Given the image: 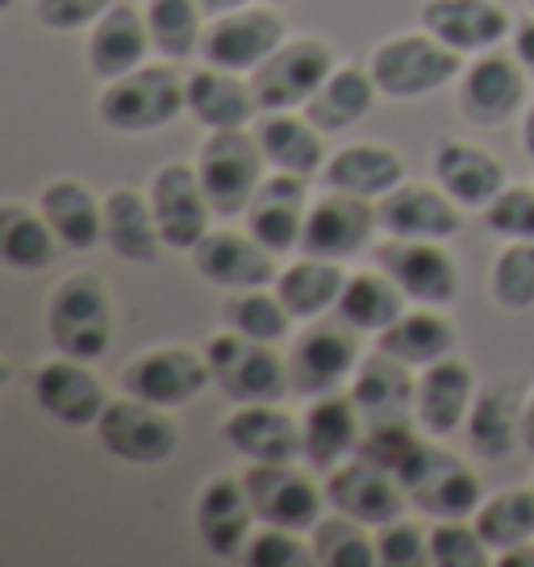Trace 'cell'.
I'll return each mask as SVG.
<instances>
[{"label": "cell", "mask_w": 534, "mask_h": 567, "mask_svg": "<svg viewBox=\"0 0 534 567\" xmlns=\"http://www.w3.org/2000/svg\"><path fill=\"white\" fill-rule=\"evenodd\" d=\"M184 80L172 68V59L163 63H143L130 75L105 80V89L96 96V117L113 134H155L163 125H172L179 113H188Z\"/></svg>", "instance_id": "obj_1"}, {"label": "cell", "mask_w": 534, "mask_h": 567, "mask_svg": "<svg viewBox=\"0 0 534 567\" xmlns=\"http://www.w3.org/2000/svg\"><path fill=\"white\" fill-rule=\"evenodd\" d=\"M47 334L54 351L96 363L113 342V297L96 271H72L47 297Z\"/></svg>", "instance_id": "obj_2"}, {"label": "cell", "mask_w": 534, "mask_h": 567, "mask_svg": "<svg viewBox=\"0 0 534 567\" xmlns=\"http://www.w3.org/2000/svg\"><path fill=\"white\" fill-rule=\"evenodd\" d=\"M372 80L380 96L392 101H418L430 92L446 89L451 80L463 75V54L451 51L446 42H439L434 34L418 30V34H392L368 59Z\"/></svg>", "instance_id": "obj_3"}, {"label": "cell", "mask_w": 534, "mask_h": 567, "mask_svg": "<svg viewBox=\"0 0 534 567\" xmlns=\"http://www.w3.org/2000/svg\"><path fill=\"white\" fill-rule=\"evenodd\" d=\"M205 359L214 384L234 405H255V401H280L292 392L288 384V359L276 354V342H259L238 330H217L205 342Z\"/></svg>", "instance_id": "obj_4"}, {"label": "cell", "mask_w": 534, "mask_h": 567, "mask_svg": "<svg viewBox=\"0 0 534 567\" xmlns=\"http://www.w3.org/2000/svg\"><path fill=\"white\" fill-rule=\"evenodd\" d=\"M397 480H401L413 509L430 514V522H439V517H472L484 501L481 476L468 467V460H460L446 446L427 443V439L413 446L410 460L401 463Z\"/></svg>", "instance_id": "obj_5"}, {"label": "cell", "mask_w": 534, "mask_h": 567, "mask_svg": "<svg viewBox=\"0 0 534 567\" xmlns=\"http://www.w3.org/2000/svg\"><path fill=\"white\" fill-rule=\"evenodd\" d=\"M214 384L209 372V359L205 351H193L184 342H160V347H146L134 359H125L122 372H117V389L125 396H138L146 405L160 409H179L196 401L201 392Z\"/></svg>", "instance_id": "obj_6"}, {"label": "cell", "mask_w": 534, "mask_h": 567, "mask_svg": "<svg viewBox=\"0 0 534 567\" xmlns=\"http://www.w3.org/2000/svg\"><path fill=\"white\" fill-rule=\"evenodd\" d=\"M264 167L267 159L250 130H209L196 155V176L217 217H238L250 209L264 184Z\"/></svg>", "instance_id": "obj_7"}, {"label": "cell", "mask_w": 534, "mask_h": 567, "mask_svg": "<svg viewBox=\"0 0 534 567\" xmlns=\"http://www.w3.org/2000/svg\"><path fill=\"white\" fill-rule=\"evenodd\" d=\"M335 68H339L335 47L326 38L305 34L285 38L247 80L259 101V113H285V109H305V101L321 89V80Z\"/></svg>", "instance_id": "obj_8"}, {"label": "cell", "mask_w": 534, "mask_h": 567, "mask_svg": "<svg viewBox=\"0 0 534 567\" xmlns=\"http://www.w3.org/2000/svg\"><path fill=\"white\" fill-rule=\"evenodd\" d=\"M92 430L113 460L134 463V467L167 463L179 451V422L172 417V409L146 405L125 392L117 401H109Z\"/></svg>", "instance_id": "obj_9"}, {"label": "cell", "mask_w": 534, "mask_h": 567, "mask_svg": "<svg viewBox=\"0 0 534 567\" xmlns=\"http://www.w3.org/2000/svg\"><path fill=\"white\" fill-rule=\"evenodd\" d=\"M455 101L468 125H481V130H497V125L514 122L517 113L526 109V92H531V75L517 63V54L505 51H481L463 75L455 80Z\"/></svg>", "instance_id": "obj_10"}, {"label": "cell", "mask_w": 534, "mask_h": 567, "mask_svg": "<svg viewBox=\"0 0 534 567\" xmlns=\"http://www.w3.org/2000/svg\"><path fill=\"white\" fill-rule=\"evenodd\" d=\"M359 330H351L347 321H314L297 342L288 359V384L297 396L314 401L326 392H339L342 380H351L359 368Z\"/></svg>", "instance_id": "obj_11"}, {"label": "cell", "mask_w": 534, "mask_h": 567, "mask_svg": "<svg viewBox=\"0 0 534 567\" xmlns=\"http://www.w3.org/2000/svg\"><path fill=\"white\" fill-rule=\"evenodd\" d=\"M247 496L255 505V517L264 526H285V530H314L321 522L326 488L314 484L309 472L297 463H250L243 472Z\"/></svg>", "instance_id": "obj_12"}, {"label": "cell", "mask_w": 534, "mask_h": 567, "mask_svg": "<svg viewBox=\"0 0 534 567\" xmlns=\"http://www.w3.org/2000/svg\"><path fill=\"white\" fill-rule=\"evenodd\" d=\"M280 42H285V18L276 9H255V4H247V9H234V13H217L205 25L201 51L196 54H201V63L250 75Z\"/></svg>", "instance_id": "obj_13"}, {"label": "cell", "mask_w": 534, "mask_h": 567, "mask_svg": "<svg viewBox=\"0 0 534 567\" xmlns=\"http://www.w3.org/2000/svg\"><path fill=\"white\" fill-rule=\"evenodd\" d=\"M376 267H384L413 305L446 309L460 297V267L439 243L427 238H384L376 247Z\"/></svg>", "instance_id": "obj_14"}, {"label": "cell", "mask_w": 534, "mask_h": 567, "mask_svg": "<svg viewBox=\"0 0 534 567\" xmlns=\"http://www.w3.org/2000/svg\"><path fill=\"white\" fill-rule=\"evenodd\" d=\"M30 392H34L38 409L47 417L72 425V430L96 425V417L109 405V392L101 384V375L92 372L84 359H72V354L63 351L47 359V363H38L34 375H30Z\"/></svg>", "instance_id": "obj_15"}, {"label": "cell", "mask_w": 534, "mask_h": 567, "mask_svg": "<svg viewBox=\"0 0 534 567\" xmlns=\"http://www.w3.org/2000/svg\"><path fill=\"white\" fill-rule=\"evenodd\" d=\"M326 505L339 509V514L356 517L363 526H384L392 517L405 514L410 496L401 488L397 472L380 467V463L363 460V455H351L347 463H339L335 472H326Z\"/></svg>", "instance_id": "obj_16"}, {"label": "cell", "mask_w": 534, "mask_h": 567, "mask_svg": "<svg viewBox=\"0 0 534 567\" xmlns=\"http://www.w3.org/2000/svg\"><path fill=\"white\" fill-rule=\"evenodd\" d=\"M376 230H380V213L372 200L351 193H335L326 188V196H318L309 205L301 234L305 255H318V259H351L359 250L372 247Z\"/></svg>", "instance_id": "obj_17"}, {"label": "cell", "mask_w": 534, "mask_h": 567, "mask_svg": "<svg viewBox=\"0 0 534 567\" xmlns=\"http://www.w3.org/2000/svg\"><path fill=\"white\" fill-rule=\"evenodd\" d=\"M255 505L247 496L243 476L230 472H217L193 505V530L201 538V547L209 550L214 559H243V547L255 534Z\"/></svg>", "instance_id": "obj_18"}, {"label": "cell", "mask_w": 534, "mask_h": 567, "mask_svg": "<svg viewBox=\"0 0 534 567\" xmlns=\"http://www.w3.org/2000/svg\"><path fill=\"white\" fill-rule=\"evenodd\" d=\"M151 205L160 217V230L167 250H193L217 213L205 196V184L196 176V163H163L151 176Z\"/></svg>", "instance_id": "obj_19"}, {"label": "cell", "mask_w": 534, "mask_h": 567, "mask_svg": "<svg viewBox=\"0 0 534 567\" xmlns=\"http://www.w3.org/2000/svg\"><path fill=\"white\" fill-rule=\"evenodd\" d=\"M522 409H526V389L517 375H501L493 384L476 389V401L468 409V451L484 463H505L522 446Z\"/></svg>", "instance_id": "obj_20"}, {"label": "cell", "mask_w": 534, "mask_h": 567, "mask_svg": "<svg viewBox=\"0 0 534 567\" xmlns=\"http://www.w3.org/2000/svg\"><path fill=\"white\" fill-rule=\"evenodd\" d=\"M193 267L201 280L226 292L238 288H267L276 284V250H267L250 230H209L193 250Z\"/></svg>", "instance_id": "obj_21"}, {"label": "cell", "mask_w": 534, "mask_h": 567, "mask_svg": "<svg viewBox=\"0 0 534 567\" xmlns=\"http://www.w3.org/2000/svg\"><path fill=\"white\" fill-rule=\"evenodd\" d=\"M422 30L460 54H481L514 34V18L501 0H422Z\"/></svg>", "instance_id": "obj_22"}, {"label": "cell", "mask_w": 534, "mask_h": 567, "mask_svg": "<svg viewBox=\"0 0 534 567\" xmlns=\"http://www.w3.org/2000/svg\"><path fill=\"white\" fill-rule=\"evenodd\" d=\"M222 439L247 463H297L305 455L301 422L280 409V401L238 405L222 422Z\"/></svg>", "instance_id": "obj_23"}, {"label": "cell", "mask_w": 534, "mask_h": 567, "mask_svg": "<svg viewBox=\"0 0 534 567\" xmlns=\"http://www.w3.org/2000/svg\"><path fill=\"white\" fill-rule=\"evenodd\" d=\"M380 230L389 238H427L446 243L463 226V213L439 184H397L389 196L376 200Z\"/></svg>", "instance_id": "obj_24"}, {"label": "cell", "mask_w": 534, "mask_h": 567, "mask_svg": "<svg viewBox=\"0 0 534 567\" xmlns=\"http://www.w3.org/2000/svg\"><path fill=\"white\" fill-rule=\"evenodd\" d=\"M301 439H305L301 460L314 472H321V476L351 460L359 451V439H363V413H359L356 396L351 392L314 396L301 417Z\"/></svg>", "instance_id": "obj_25"}, {"label": "cell", "mask_w": 534, "mask_h": 567, "mask_svg": "<svg viewBox=\"0 0 534 567\" xmlns=\"http://www.w3.org/2000/svg\"><path fill=\"white\" fill-rule=\"evenodd\" d=\"M430 176L460 209H489L505 188V167L484 146L463 138H443L430 155Z\"/></svg>", "instance_id": "obj_26"}, {"label": "cell", "mask_w": 534, "mask_h": 567, "mask_svg": "<svg viewBox=\"0 0 534 567\" xmlns=\"http://www.w3.org/2000/svg\"><path fill=\"white\" fill-rule=\"evenodd\" d=\"M151 51H155V42L146 30V9H138L134 0H117L105 18L92 25L89 42H84V59L96 80L130 75L134 68H143Z\"/></svg>", "instance_id": "obj_27"}, {"label": "cell", "mask_w": 534, "mask_h": 567, "mask_svg": "<svg viewBox=\"0 0 534 567\" xmlns=\"http://www.w3.org/2000/svg\"><path fill=\"white\" fill-rule=\"evenodd\" d=\"M243 217H247V230L267 250L285 255V250L301 247L305 217H309L305 176H292V172H271V176H264L259 193H255V200H250V209Z\"/></svg>", "instance_id": "obj_28"}, {"label": "cell", "mask_w": 534, "mask_h": 567, "mask_svg": "<svg viewBox=\"0 0 534 567\" xmlns=\"http://www.w3.org/2000/svg\"><path fill=\"white\" fill-rule=\"evenodd\" d=\"M472 401H476V375L463 359L446 354L439 363L422 368V375H418L413 417H418V425L427 430L430 439H446V434L463 430Z\"/></svg>", "instance_id": "obj_29"}, {"label": "cell", "mask_w": 534, "mask_h": 567, "mask_svg": "<svg viewBox=\"0 0 534 567\" xmlns=\"http://www.w3.org/2000/svg\"><path fill=\"white\" fill-rule=\"evenodd\" d=\"M184 96H188L193 122L205 130H247L259 117V101L250 92V80H243L238 71L214 68V63H201L184 80Z\"/></svg>", "instance_id": "obj_30"}, {"label": "cell", "mask_w": 534, "mask_h": 567, "mask_svg": "<svg viewBox=\"0 0 534 567\" xmlns=\"http://www.w3.org/2000/svg\"><path fill=\"white\" fill-rule=\"evenodd\" d=\"M105 247L122 264H155L163 255V230L151 196L138 188H109L105 193Z\"/></svg>", "instance_id": "obj_31"}, {"label": "cell", "mask_w": 534, "mask_h": 567, "mask_svg": "<svg viewBox=\"0 0 534 567\" xmlns=\"http://www.w3.org/2000/svg\"><path fill=\"white\" fill-rule=\"evenodd\" d=\"M321 179L335 193L380 200L397 184H405V159L392 151L389 142H351V146L335 151V159H326Z\"/></svg>", "instance_id": "obj_32"}, {"label": "cell", "mask_w": 534, "mask_h": 567, "mask_svg": "<svg viewBox=\"0 0 534 567\" xmlns=\"http://www.w3.org/2000/svg\"><path fill=\"white\" fill-rule=\"evenodd\" d=\"M250 134L259 142L264 159L271 172H292V176H318L326 167V146H321V130L309 117H297L292 109L285 113H259Z\"/></svg>", "instance_id": "obj_33"}, {"label": "cell", "mask_w": 534, "mask_h": 567, "mask_svg": "<svg viewBox=\"0 0 534 567\" xmlns=\"http://www.w3.org/2000/svg\"><path fill=\"white\" fill-rule=\"evenodd\" d=\"M38 209L68 250H92L105 238V200H96L89 184H80L72 176L51 179L38 193Z\"/></svg>", "instance_id": "obj_34"}, {"label": "cell", "mask_w": 534, "mask_h": 567, "mask_svg": "<svg viewBox=\"0 0 534 567\" xmlns=\"http://www.w3.org/2000/svg\"><path fill=\"white\" fill-rule=\"evenodd\" d=\"M376 96H380V89L372 80V68L339 63L321 80V89L305 101L301 113L318 125L321 134H342V130H351V125H359L372 113Z\"/></svg>", "instance_id": "obj_35"}, {"label": "cell", "mask_w": 534, "mask_h": 567, "mask_svg": "<svg viewBox=\"0 0 534 567\" xmlns=\"http://www.w3.org/2000/svg\"><path fill=\"white\" fill-rule=\"evenodd\" d=\"M410 372L413 368H405L401 359H392L380 347L368 359H359L356 375H351V396H356L363 422L413 413V405H418V380Z\"/></svg>", "instance_id": "obj_36"}, {"label": "cell", "mask_w": 534, "mask_h": 567, "mask_svg": "<svg viewBox=\"0 0 534 567\" xmlns=\"http://www.w3.org/2000/svg\"><path fill=\"white\" fill-rule=\"evenodd\" d=\"M455 326L434 309V305H422V309H405L401 318L392 321L389 330L376 334V347L389 351L392 359H401L405 368L422 372L430 363H439L446 354H455Z\"/></svg>", "instance_id": "obj_37"}, {"label": "cell", "mask_w": 534, "mask_h": 567, "mask_svg": "<svg viewBox=\"0 0 534 567\" xmlns=\"http://www.w3.org/2000/svg\"><path fill=\"white\" fill-rule=\"evenodd\" d=\"M405 301L410 297L401 292V284L392 280L384 267L351 271L339 292V305H335V318L347 321L359 334H380V330H389L392 321L405 313Z\"/></svg>", "instance_id": "obj_38"}, {"label": "cell", "mask_w": 534, "mask_h": 567, "mask_svg": "<svg viewBox=\"0 0 534 567\" xmlns=\"http://www.w3.org/2000/svg\"><path fill=\"white\" fill-rule=\"evenodd\" d=\"M342 284H347V271H342L339 259L305 255L297 264H288L271 288H276V297L285 301V309L297 321H318L326 309L339 305Z\"/></svg>", "instance_id": "obj_39"}, {"label": "cell", "mask_w": 534, "mask_h": 567, "mask_svg": "<svg viewBox=\"0 0 534 567\" xmlns=\"http://www.w3.org/2000/svg\"><path fill=\"white\" fill-rule=\"evenodd\" d=\"M59 250L63 243L42 217V209H30L21 200L0 205V259L13 271H42L59 259Z\"/></svg>", "instance_id": "obj_40"}, {"label": "cell", "mask_w": 534, "mask_h": 567, "mask_svg": "<svg viewBox=\"0 0 534 567\" xmlns=\"http://www.w3.org/2000/svg\"><path fill=\"white\" fill-rule=\"evenodd\" d=\"M481 538L493 550H510L534 538V488H501L497 496L481 501L472 514Z\"/></svg>", "instance_id": "obj_41"}, {"label": "cell", "mask_w": 534, "mask_h": 567, "mask_svg": "<svg viewBox=\"0 0 534 567\" xmlns=\"http://www.w3.org/2000/svg\"><path fill=\"white\" fill-rule=\"evenodd\" d=\"M222 318L230 330L247 338H259V342H285L288 330H292V313L285 309V301L276 297V288H238L226 297L222 305Z\"/></svg>", "instance_id": "obj_42"}, {"label": "cell", "mask_w": 534, "mask_h": 567, "mask_svg": "<svg viewBox=\"0 0 534 567\" xmlns=\"http://www.w3.org/2000/svg\"><path fill=\"white\" fill-rule=\"evenodd\" d=\"M309 543H314V559L321 567H376L380 555H376V538L368 534L363 522L347 514L321 517L318 526L309 530Z\"/></svg>", "instance_id": "obj_43"}, {"label": "cell", "mask_w": 534, "mask_h": 567, "mask_svg": "<svg viewBox=\"0 0 534 567\" xmlns=\"http://www.w3.org/2000/svg\"><path fill=\"white\" fill-rule=\"evenodd\" d=\"M201 0H146V30L163 59H188L201 51Z\"/></svg>", "instance_id": "obj_44"}, {"label": "cell", "mask_w": 534, "mask_h": 567, "mask_svg": "<svg viewBox=\"0 0 534 567\" xmlns=\"http://www.w3.org/2000/svg\"><path fill=\"white\" fill-rule=\"evenodd\" d=\"M489 292L505 313L534 309V243H510L489 267Z\"/></svg>", "instance_id": "obj_45"}, {"label": "cell", "mask_w": 534, "mask_h": 567, "mask_svg": "<svg viewBox=\"0 0 534 567\" xmlns=\"http://www.w3.org/2000/svg\"><path fill=\"white\" fill-rule=\"evenodd\" d=\"M430 564L434 567H489L493 547L468 517H439L430 526Z\"/></svg>", "instance_id": "obj_46"}, {"label": "cell", "mask_w": 534, "mask_h": 567, "mask_svg": "<svg viewBox=\"0 0 534 567\" xmlns=\"http://www.w3.org/2000/svg\"><path fill=\"white\" fill-rule=\"evenodd\" d=\"M418 443H422V434L410 422V413L405 417H380V422H363V439H359L356 455L380 463L389 472H401V463L410 460Z\"/></svg>", "instance_id": "obj_47"}, {"label": "cell", "mask_w": 534, "mask_h": 567, "mask_svg": "<svg viewBox=\"0 0 534 567\" xmlns=\"http://www.w3.org/2000/svg\"><path fill=\"white\" fill-rule=\"evenodd\" d=\"M243 564L247 567H309L314 559V543H305L301 530H285V526H264L250 534L243 547Z\"/></svg>", "instance_id": "obj_48"}, {"label": "cell", "mask_w": 534, "mask_h": 567, "mask_svg": "<svg viewBox=\"0 0 534 567\" xmlns=\"http://www.w3.org/2000/svg\"><path fill=\"white\" fill-rule=\"evenodd\" d=\"M484 226L505 243H534V188L505 184L484 209Z\"/></svg>", "instance_id": "obj_49"}, {"label": "cell", "mask_w": 534, "mask_h": 567, "mask_svg": "<svg viewBox=\"0 0 534 567\" xmlns=\"http://www.w3.org/2000/svg\"><path fill=\"white\" fill-rule=\"evenodd\" d=\"M380 567H422L430 564V530H422L410 517H392L376 534Z\"/></svg>", "instance_id": "obj_50"}, {"label": "cell", "mask_w": 534, "mask_h": 567, "mask_svg": "<svg viewBox=\"0 0 534 567\" xmlns=\"http://www.w3.org/2000/svg\"><path fill=\"white\" fill-rule=\"evenodd\" d=\"M113 4L117 0H34V21L54 34H72V30H92Z\"/></svg>", "instance_id": "obj_51"}, {"label": "cell", "mask_w": 534, "mask_h": 567, "mask_svg": "<svg viewBox=\"0 0 534 567\" xmlns=\"http://www.w3.org/2000/svg\"><path fill=\"white\" fill-rule=\"evenodd\" d=\"M510 42H514L517 63H522V68H526V75L534 80V13H531V18L514 21V34H510Z\"/></svg>", "instance_id": "obj_52"}, {"label": "cell", "mask_w": 534, "mask_h": 567, "mask_svg": "<svg viewBox=\"0 0 534 567\" xmlns=\"http://www.w3.org/2000/svg\"><path fill=\"white\" fill-rule=\"evenodd\" d=\"M497 564L501 567H534V538L531 543H517L510 550H497Z\"/></svg>", "instance_id": "obj_53"}, {"label": "cell", "mask_w": 534, "mask_h": 567, "mask_svg": "<svg viewBox=\"0 0 534 567\" xmlns=\"http://www.w3.org/2000/svg\"><path fill=\"white\" fill-rule=\"evenodd\" d=\"M522 446L534 455V389H526V409H522Z\"/></svg>", "instance_id": "obj_54"}, {"label": "cell", "mask_w": 534, "mask_h": 567, "mask_svg": "<svg viewBox=\"0 0 534 567\" xmlns=\"http://www.w3.org/2000/svg\"><path fill=\"white\" fill-rule=\"evenodd\" d=\"M522 151H526V159L534 163V105L522 113Z\"/></svg>", "instance_id": "obj_55"}, {"label": "cell", "mask_w": 534, "mask_h": 567, "mask_svg": "<svg viewBox=\"0 0 534 567\" xmlns=\"http://www.w3.org/2000/svg\"><path fill=\"white\" fill-rule=\"evenodd\" d=\"M250 0H201V9H205V13H234V9H247Z\"/></svg>", "instance_id": "obj_56"}, {"label": "cell", "mask_w": 534, "mask_h": 567, "mask_svg": "<svg viewBox=\"0 0 534 567\" xmlns=\"http://www.w3.org/2000/svg\"><path fill=\"white\" fill-rule=\"evenodd\" d=\"M267 4H292V0H267Z\"/></svg>", "instance_id": "obj_57"}, {"label": "cell", "mask_w": 534, "mask_h": 567, "mask_svg": "<svg viewBox=\"0 0 534 567\" xmlns=\"http://www.w3.org/2000/svg\"><path fill=\"white\" fill-rule=\"evenodd\" d=\"M526 4H531V13H534V0H526Z\"/></svg>", "instance_id": "obj_58"}]
</instances>
